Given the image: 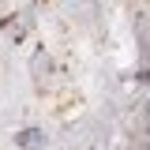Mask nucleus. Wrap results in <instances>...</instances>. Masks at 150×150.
Instances as JSON below:
<instances>
[{
	"label": "nucleus",
	"mask_w": 150,
	"mask_h": 150,
	"mask_svg": "<svg viewBox=\"0 0 150 150\" xmlns=\"http://www.w3.org/2000/svg\"><path fill=\"white\" fill-rule=\"evenodd\" d=\"M15 146H23V150H41V146H45V135H41L38 128H26V131L15 135Z\"/></svg>",
	"instance_id": "f257e3e1"
}]
</instances>
